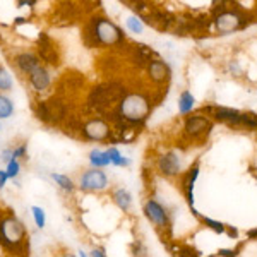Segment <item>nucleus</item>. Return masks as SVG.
Masks as SVG:
<instances>
[{
	"label": "nucleus",
	"instance_id": "aec40b11",
	"mask_svg": "<svg viewBox=\"0 0 257 257\" xmlns=\"http://www.w3.org/2000/svg\"><path fill=\"white\" fill-rule=\"evenodd\" d=\"M110 197H111V202H113L120 211H123V213H128V211H131L132 202H134V197H132V194L128 192L125 187L111 189Z\"/></svg>",
	"mask_w": 257,
	"mask_h": 257
},
{
	"label": "nucleus",
	"instance_id": "c85d7f7f",
	"mask_svg": "<svg viewBox=\"0 0 257 257\" xmlns=\"http://www.w3.org/2000/svg\"><path fill=\"white\" fill-rule=\"evenodd\" d=\"M194 106H196V98L192 96V93L190 91H182L180 98H178V111L182 115H187L194 110Z\"/></svg>",
	"mask_w": 257,
	"mask_h": 257
},
{
	"label": "nucleus",
	"instance_id": "412c9836",
	"mask_svg": "<svg viewBox=\"0 0 257 257\" xmlns=\"http://www.w3.org/2000/svg\"><path fill=\"white\" fill-rule=\"evenodd\" d=\"M211 117H214L219 122H226V123H233L238 125L240 123V111L235 108H225V106H211Z\"/></svg>",
	"mask_w": 257,
	"mask_h": 257
},
{
	"label": "nucleus",
	"instance_id": "c03bdc74",
	"mask_svg": "<svg viewBox=\"0 0 257 257\" xmlns=\"http://www.w3.org/2000/svg\"><path fill=\"white\" fill-rule=\"evenodd\" d=\"M77 257H89V254L86 250H82V248H79V250H77Z\"/></svg>",
	"mask_w": 257,
	"mask_h": 257
},
{
	"label": "nucleus",
	"instance_id": "dca6fc26",
	"mask_svg": "<svg viewBox=\"0 0 257 257\" xmlns=\"http://www.w3.org/2000/svg\"><path fill=\"white\" fill-rule=\"evenodd\" d=\"M156 168L161 175L173 178V177H180L182 175V163L180 158L175 151H167L156 160Z\"/></svg>",
	"mask_w": 257,
	"mask_h": 257
},
{
	"label": "nucleus",
	"instance_id": "f3484780",
	"mask_svg": "<svg viewBox=\"0 0 257 257\" xmlns=\"http://www.w3.org/2000/svg\"><path fill=\"white\" fill-rule=\"evenodd\" d=\"M146 72H148L149 81L155 82V84H158V86L168 84L170 79H172V69H170V65L167 62L161 60V59L151 60V64L146 67Z\"/></svg>",
	"mask_w": 257,
	"mask_h": 257
},
{
	"label": "nucleus",
	"instance_id": "7c9ffc66",
	"mask_svg": "<svg viewBox=\"0 0 257 257\" xmlns=\"http://www.w3.org/2000/svg\"><path fill=\"white\" fill-rule=\"evenodd\" d=\"M125 26H127V30L132 33V35H143V33H144V23L136 14L128 16V18L125 19Z\"/></svg>",
	"mask_w": 257,
	"mask_h": 257
},
{
	"label": "nucleus",
	"instance_id": "39448f33",
	"mask_svg": "<svg viewBox=\"0 0 257 257\" xmlns=\"http://www.w3.org/2000/svg\"><path fill=\"white\" fill-rule=\"evenodd\" d=\"M35 52L40 57L41 64L48 69H59L64 60L59 41L53 40L47 31H40L35 40Z\"/></svg>",
	"mask_w": 257,
	"mask_h": 257
},
{
	"label": "nucleus",
	"instance_id": "a18cd8bd",
	"mask_svg": "<svg viewBox=\"0 0 257 257\" xmlns=\"http://www.w3.org/2000/svg\"><path fill=\"white\" fill-rule=\"evenodd\" d=\"M60 257H77L76 254H72V252H69V250H64L62 252V255Z\"/></svg>",
	"mask_w": 257,
	"mask_h": 257
},
{
	"label": "nucleus",
	"instance_id": "79ce46f5",
	"mask_svg": "<svg viewBox=\"0 0 257 257\" xmlns=\"http://www.w3.org/2000/svg\"><path fill=\"white\" fill-rule=\"evenodd\" d=\"M247 237L250 240H255L257 238V228H254V230H248L247 231Z\"/></svg>",
	"mask_w": 257,
	"mask_h": 257
},
{
	"label": "nucleus",
	"instance_id": "e433bc0d",
	"mask_svg": "<svg viewBox=\"0 0 257 257\" xmlns=\"http://www.w3.org/2000/svg\"><path fill=\"white\" fill-rule=\"evenodd\" d=\"M12 160H14V155H12V146L4 148L2 151H0V163L7 165V163H11Z\"/></svg>",
	"mask_w": 257,
	"mask_h": 257
},
{
	"label": "nucleus",
	"instance_id": "5701e85b",
	"mask_svg": "<svg viewBox=\"0 0 257 257\" xmlns=\"http://www.w3.org/2000/svg\"><path fill=\"white\" fill-rule=\"evenodd\" d=\"M50 178L55 182V185L59 187V190H62L67 196H74L77 190L76 182L72 180V177H69L67 173H60V172H50Z\"/></svg>",
	"mask_w": 257,
	"mask_h": 257
},
{
	"label": "nucleus",
	"instance_id": "1a4fd4ad",
	"mask_svg": "<svg viewBox=\"0 0 257 257\" xmlns=\"http://www.w3.org/2000/svg\"><path fill=\"white\" fill-rule=\"evenodd\" d=\"M214 26L221 35H228V33L238 31L247 26L248 19L245 14H242L238 9H223L221 12L213 16Z\"/></svg>",
	"mask_w": 257,
	"mask_h": 257
},
{
	"label": "nucleus",
	"instance_id": "9b49d317",
	"mask_svg": "<svg viewBox=\"0 0 257 257\" xmlns=\"http://www.w3.org/2000/svg\"><path fill=\"white\" fill-rule=\"evenodd\" d=\"M12 67H14L21 76L26 79L30 74L35 72L36 69H40L41 65V60L40 57L36 55L35 50H19V52H14L12 55L9 57Z\"/></svg>",
	"mask_w": 257,
	"mask_h": 257
},
{
	"label": "nucleus",
	"instance_id": "58836bf2",
	"mask_svg": "<svg viewBox=\"0 0 257 257\" xmlns=\"http://www.w3.org/2000/svg\"><path fill=\"white\" fill-rule=\"evenodd\" d=\"M242 248V245H240L238 248H219V252H218V255L219 257H237L238 255V250Z\"/></svg>",
	"mask_w": 257,
	"mask_h": 257
},
{
	"label": "nucleus",
	"instance_id": "2eb2a0df",
	"mask_svg": "<svg viewBox=\"0 0 257 257\" xmlns=\"http://www.w3.org/2000/svg\"><path fill=\"white\" fill-rule=\"evenodd\" d=\"M213 128V122L204 117V115H190L185 118L184 123V134L190 139H202L209 134V131Z\"/></svg>",
	"mask_w": 257,
	"mask_h": 257
},
{
	"label": "nucleus",
	"instance_id": "f8f14e48",
	"mask_svg": "<svg viewBox=\"0 0 257 257\" xmlns=\"http://www.w3.org/2000/svg\"><path fill=\"white\" fill-rule=\"evenodd\" d=\"M45 103H47L50 120H52V127H62V123L69 118L70 113H72L70 101L57 96V94H50V96H47L45 98Z\"/></svg>",
	"mask_w": 257,
	"mask_h": 257
},
{
	"label": "nucleus",
	"instance_id": "09e8293b",
	"mask_svg": "<svg viewBox=\"0 0 257 257\" xmlns=\"http://www.w3.org/2000/svg\"><path fill=\"white\" fill-rule=\"evenodd\" d=\"M4 131V125H2V122H0V132H2Z\"/></svg>",
	"mask_w": 257,
	"mask_h": 257
},
{
	"label": "nucleus",
	"instance_id": "7ed1b4c3",
	"mask_svg": "<svg viewBox=\"0 0 257 257\" xmlns=\"http://www.w3.org/2000/svg\"><path fill=\"white\" fill-rule=\"evenodd\" d=\"M0 248L14 257L30 255V231L12 209H0Z\"/></svg>",
	"mask_w": 257,
	"mask_h": 257
},
{
	"label": "nucleus",
	"instance_id": "a19ab883",
	"mask_svg": "<svg viewBox=\"0 0 257 257\" xmlns=\"http://www.w3.org/2000/svg\"><path fill=\"white\" fill-rule=\"evenodd\" d=\"M7 184H9V177H7L6 170L0 168V192H2V190H6Z\"/></svg>",
	"mask_w": 257,
	"mask_h": 257
},
{
	"label": "nucleus",
	"instance_id": "c9c22d12",
	"mask_svg": "<svg viewBox=\"0 0 257 257\" xmlns=\"http://www.w3.org/2000/svg\"><path fill=\"white\" fill-rule=\"evenodd\" d=\"M131 252L134 257H144L146 255V245L143 243V240H134V242L131 243Z\"/></svg>",
	"mask_w": 257,
	"mask_h": 257
},
{
	"label": "nucleus",
	"instance_id": "49530a36",
	"mask_svg": "<svg viewBox=\"0 0 257 257\" xmlns=\"http://www.w3.org/2000/svg\"><path fill=\"white\" fill-rule=\"evenodd\" d=\"M0 257H14V255H11V254H2Z\"/></svg>",
	"mask_w": 257,
	"mask_h": 257
},
{
	"label": "nucleus",
	"instance_id": "4be33fe9",
	"mask_svg": "<svg viewBox=\"0 0 257 257\" xmlns=\"http://www.w3.org/2000/svg\"><path fill=\"white\" fill-rule=\"evenodd\" d=\"M82 118L84 115H77V113H70L69 118L62 123V132L65 136L72 139H81V127H82Z\"/></svg>",
	"mask_w": 257,
	"mask_h": 257
},
{
	"label": "nucleus",
	"instance_id": "4468645a",
	"mask_svg": "<svg viewBox=\"0 0 257 257\" xmlns=\"http://www.w3.org/2000/svg\"><path fill=\"white\" fill-rule=\"evenodd\" d=\"M26 82L30 84L33 93L38 94V98H41L53 88V74L48 67L41 65L40 69H36L35 72L26 77Z\"/></svg>",
	"mask_w": 257,
	"mask_h": 257
},
{
	"label": "nucleus",
	"instance_id": "a878e982",
	"mask_svg": "<svg viewBox=\"0 0 257 257\" xmlns=\"http://www.w3.org/2000/svg\"><path fill=\"white\" fill-rule=\"evenodd\" d=\"M16 113V105L14 99H12L9 94L0 93V122H6V120H11Z\"/></svg>",
	"mask_w": 257,
	"mask_h": 257
},
{
	"label": "nucleus",
	"instance_id": "ddd939ff",
	"mask_svg": "<svg viewBox=\"0 0 257 257\" xmlns=\"http://www.w3.org/2000/svg\"><path fill=\"white\" fill-rule=\"evenodd\" d=\"M175 19H177L175 14H172V12L167 9H161V7H155V6H151V9H149V12L144 18H141V21H143L144 24H148V26L155 28V30H158L161 33L172 30Z\"/></svg>",
	"mask_w": 257,
	"mask_h": 257
},
{
	"label": "nucleus",
	"instance_id": "de8ad7c7",
	"mask_svg": "<svg viewBox=\"0 0 257 257\" xmlns=\"http://www.w3.org/2000/svg\"><path fill=\"white\" fill-rule=\"evenodd\" d=\"M0 43H4V36H2V33H0Z\"/></svg>",
	"mask_w": 257,
	"mask_h": 257
},
{
	"label": "nucleus",
	"instance_id": "423d86ee",
	"mask_svg": "<svg viewBox=\"0 0 257 257\" xmlns=\"http://www.w3.org/2000/svg\"><path fill=\"white\" fill-rule=\"evenodd\" d=\"M88 88H89V84L84 74L76 69H69V70H65L60 76V79L57 81L55 93L53 94L70 101V99L77 98L79 94L84 93V91H88Z\"/></svg>",
	"mask_w": 257,
	"mask_h": 257
},
{
	"label": "nucleus",
	"instance_id": "2f4dec72",
	"mask_svg": "<svg viewBox=\"0 0 257 257\" xmlns=\"http://www.w3.org/2000/svg\"><path fill=\"white\" fill-rule=\"evenodd\" d=\"M4 170H6L9 180L18 182V178L21 177V173H23V163H21L19 160H12L11 163L6 165V168H4Z\"/></svg>",
	"mask_w": 257,
	"mask_h": 257
},
{
	"label": "nucleus",
	"instance_id": "6ab92c4d",
	"mask_svg": "<svg viewBox=\"0 0 257 257\" xmlns=\"http://www.w3.org/2000/svg\"><path fill=\"white\" fill-rule=\"evenodd\" d=\"M197 177H199V163H194L187 172L180 175V190L185 196V199H187L190 209L194 208V185H196Z\"/></svg>",
	"mask_w": 257,
	"mask_h": 257
},
{
	"label": "nucleus",
	"instance_id": "37998d69",
	"mask_svg": "<svg viewBox=\"0 0 257 257\" xmlns=\"http://www.w3.org/2000/svg\"><path fill=\"white\" fill-rule=\"evenodd\" d=\"M228 235H230V237H237L238 231L235 230V228H228Z\"/></svg>",
	"mask_w": 257,
	"mask_h": 257
},
{
	"label": "nucleus",
	"instance_id": "6e6552de",
	"mask_svg": "<svg viewBox=\"0 0 257 257\" xmlns=\"http://www.w3.org/2000/svg\"><path fill=\"white\" fill-rule=\"evenodd\" d=\"M76 185L84 194H101L110 189V178L105 170L88 168L79 173Z\"/></svg>",
	"mask_w": 257,
	"mask_h": 257
},
{
	"label": "nucleus",
	"instance_id": "8fccbe9b",
	"mask_svg": "<svg viewBox=\"0 0 257 257\" xmlns=\"http://www.w3.org/2000/svg\"><path fill=\"white\" fill-rule=\"evenodd\" d=\"M0 209H2V204H0Z\"/></svg>",
	"mask_w": 257,
	"mask_h": 257
},
{
	"label": "nucleus",
	"instance_id": "bb28decb",
	"mask_svg": "<svg viewBox=\"0 0 257 257\" xmlns=\"http://www.w3.org/2000/svg\"><path fill=\"white\" fill-rule=\"evenodd\" d=\"M106 153H108V156H110V165H111V167L127 168L128 165H131V160H128L127 156H123L117 146H108V148H106Z\"/></svg>",
	"mask_w": 257,
	"mask_h": 257
},
{
	"label": "nucleus",
	"instance_id": "393cba45",
	"mask_svg": "<svg viewBox=\"0 0 257 257\" xmlns=\"http://www.w3.org/2000/svg\"><path fill=\"white\" fill-rule=\"evenodd\" d=\"M33 115L35 118L41 122L43 125H48L52 127V120H50V113H48V108H47V103H45V98H36L33 101Z\"/></svg>",
	"mask_w": 257,
	"mask_h": 257
},
{
	"label": "nucleus",
	"instance_id": "72a5a7b5",
	"mask_svg": "<svg viewBox=\"0 0 257 257\" xmlns=\"http://www.w3.org/2000/svg\"><path fill=\"white\" fill-rule=\"evenodd\" d=\"M12 155L14 160H28V143H19L12 146Z\"/></svg>",
	"mask_w": 257,
	"mask_h": 257
},
{
	"label": "nucleus",
	"instance_id": "4c0bfd02",
	"mask_svg": "<svg viewBox=\"0 0 257 257\" xmlns=\"http://www.w3.org/2000/svg\"><path fill=\"white\" fill-rule=\"evenodd\" d=\"M38 6V0H18L16 9H35Z\"/></svg>",
	"mask_w": 257,
	"mask_h": 257
},
{
	"label": "nucleus",
	"instance_id": "9d476101",
	"mask_svg": "<svg viewBox=\"0 0 257 257\" xmlns=\"http://www.w3.org/2000/svg\"><path fill=\"white\" fill-rule=\"evenodd\" d=\"M82 14V4H76V2H60L55 6L53 9V16H52V26H59V28H65V26H72V24L79 23Z\"/></svg>",
	"mask_w": 257,
	"mask_h": 257
},
{
	"label": "nucleus",
	"instance_id": "c756f323",
	"mask_svg": "<svg viewBox=\"0 0 257 257\" xmlns=\"http://www.w3.org/2000/svg\"><path fill=\"white\" fill-rule=\"evenodd\" d=\"M30 211H31V218H33L35 226L38 228V230H45V226H47V211H45V208L35 204V206H31Z\"/></svg>",
	"mask_w": 257,
	"mask_h": 257
},
{
	"label": "nucleus",
	"instance_id": "f257e3e1",
	"mask_svg": "<svg viewBox=\"0 0 257 257\" xmlns=\"http://www.w3.org/2000/svg\"><path fill=\"white\" fill-rule=\"evenodd\" d=\"M82 43L91 50L96 48H120L127 43V36L115 21L105 14L93 12L82 21Z\"/></svg>",
	"mask_w": 257,
	"mask_h": 257
},
{
	"label": "nucleus",
	"instance_id": "f03ea898",
	"mask_svg": "<svg viewBox=\"0 0 257 257\" xmlns=\"http://www.w3.org/2000/svg\"><path fill=\"white\" fill-rule=\"evenodd\" d=\"M127 94V86L118 79H106L89 86L82 103V115L106 117Z\"/></svg>",
	"mask_w": 257,
	"mask_h": 257
},
{
	"label": "nucleus",
	"instance_id": "20e7f679",
	"mask_svg": "<svg viewBox=\"0 0 257 257\" xmlns=\"http://www.w3.org/2000/svg\"><path fill=\"white\" fill-rule=\"evenodd\" d=\"M113 127L105 117L98 115H84L81 127V139L84 143H111Z\"/></svg>",
	"mask_w": 257,
	"mask_h": 257
},
{
	"label": "nucleus",
	"instance_id": "b1692460",
	"mask_svg": "<svg viewBox=\"0 0 257 257\" xmlns=\"http://www.w3.org/2000/svg\"><path fill=\"white\" fill-rule=\"evenodd\" d=\"M88 163H89V168H96V170H105L111 167L108 153H106V149H101V148L91 149L88 153Z\"/></svg>",
	"mask_w": 257,
	"mask_h": 257
},
{
	"label": "nucleus",
	"instance_id": "a211bd4d",
	"mask_svg": "<svg viewBox=\"0 0 257 257\" xmlns=\"http://www.w3.org/2000/svg\"><path fill=\"white\" fill-rule=\"evenodd\" d=\"M128 55H131V62L136 65V67L146 69L148 65L151 64V60H155L156 52L149 47V45L132 43V48L128 50Z\"/></svg>",
	"mask_w": 257,
	"mask_h": 257
},
{
	"label": "nucleus",
	"instance_id": "f704fd0d",
	"mask_svg": "<svg viewBox=\"0 0 257 257\" xmlns=\"http://www.w3.org/2000/svg\"><path fill=\"white\" fill-rule=\"evenodd\" d=\"M240 123H243L248 128H257V115L252 113V111H247V113L240 115Z\"/></svg>",
	"mask_w": 257,
	"mask_h": 257
},
{
	"label": "nucleus",
	"instance_id": "ea45409f",
	"mask_svg": "<svg viewBox=\"0 0 257 257\" xmlns=\"http://www.w3.org/2000/svg\"><path fill=\"white\" fill-rule=\"evenodd\" d=\"M88 254H89V257H108V255H106L105 247H93Z\"/></svg>",
	"mask_w": 257,
	"mask_h": 257
},
{
	"label": "nucleus",
	"instance_id": "473e14b6",
	"mask_svg": "<svg viewBox=\"0 0 257 257\" xmlns=\"http://www.w3.org/2000/svg\"><path fill=\"white\" fill-rule=\"evenodd\" d=\"M199 219H201V221L204 223L208 228H211L213 231H216V233H225V231H226V225L216 221V219H211V218H206V216H201Z\"/></svg>",
	"mask_w": 257,
	"mask_h": 257
},
{
	"label": "nucleus",
	"instance_id": "cd10ccee",
	"mask_svg": "<svg viewBox=\"0 0 257 257\" xmlns=\"http://www.w3.org/2000/svg\"><path fill=\"white\" fill-rule=\"evenodd\" d=\"M14 89V76L6 65L0 64V93L9 94Z\"/></svg>",
	"mask_w": 257,
	"mask_h": 257
},
{
	"label": "nucleus",
	"instance_id": "0eeeda50",
	"mask_svg": "<svg viewBox=\"0 0 257 257\" xmlns=\"http://www.w3.org/2000/svg\"><path fill=\"white\" fill-rule=\"evenodd\" d=\"M143 213L155 225L156 231H158L161 240H163V243L168 242L170 233H172V221H170V214L167 208L161 202L156 201V199L149 197L143 206Z\"/></svg>",
	"mask_w": 257,
	"mask_h": 257
}]
</instances>
